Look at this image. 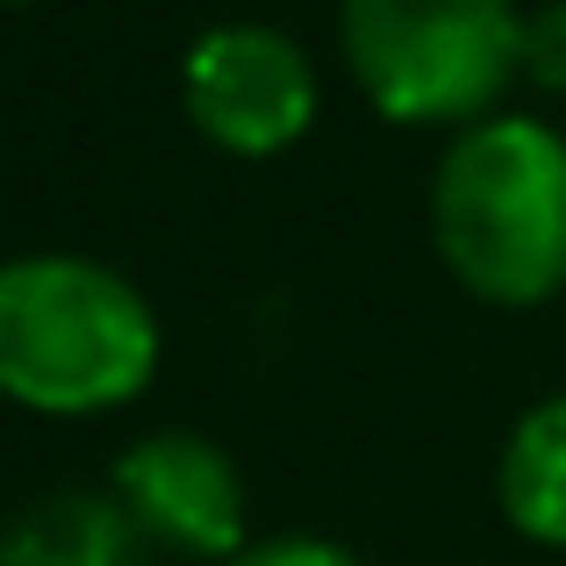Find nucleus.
<instances>
[{"label":"nucleus","mask_w":566,"mask_h":566,"mask_svg":"<svg viewBox=\"0 0 566 566\" xmlns=\"http://www.w3.org/2000/svg\"><path fill=\"white\" fill-rule=\"evenodd\" d=\"M352 80L387 123L473 129L524 80L516 0H345L337 8Z\"/></svg>","instance_id":"7ed1b4c3"},{"label":"nucleus","mask_w":566,"mask_h":566,"mask_svg":"<svg viewBox=\"0 0 566 566\" xmlns=\"http://www.w3.org/2000/svg\"><path fill=\"white\" fill-rule=\"evenodd\" d=\"M495 495H502V516L531 545H566V395L538 401L510 430L502 467H495Z\"/></svg>","instance_id":"0eeeda50"},{"label":"nucleus","mask_w":566,"mask_h":566,"mask_svg":"<svg viewBox=\"0 0 566 566\" xmlns=\"http://www.w3.org/2000/svg\"><path fill=\"white\" fill-rule=\"evenodd\" d=\"M524 80L566 94V0H538L524 14Z\"/></svg>","instance_id":"6e6552de"},{"label":"nucleus","mask_w":566,"mask_h":566,"mask_svg":"<svg viewBox=\"0 0 566 566\" xmlns=\"http://www.w3.org/2000/svg\"><path fill=\"white\" fill-rule=\"evenodd\" d=\"M158 374V316L115 265L29 251L0 265V401L101 416Z\"/></svg>","instance_id":"f257e3e1"},{"label":"nucleus","mask_w":566,"mask_h":566,"mask_svg":"<svg viewBox=\"0 0 566 566\" xmlns=\"http://www.w3.org/2000/svg\"><path fill=\"white\" fill-rule=\"evenodd\" d=\"M115 502L158 553L237 559L244 553V473L201 430H151L115 459Z\"/></svg>","instance_id":"39448f33"},{"label":"nucleus","mask_w":566,"mask_h":566,"mask_svg":"<svg viewBox=\"0 0 566 566\" xmlns=\"http://www.w3.org/2000/svg\"><path fill=\"white\" fill-rule=\"evenodd\" d=\"M180 101L216 151L273 158L308 137L323 86L294 36H280L265 22H216L193 36L180 65Z\"/></svg>","instance_id":"20e7f679"},{"label":"nucleus","mask_w":566,"mask_h":566,"mask_svg":"<svg viewBox=\"0 0 566 566\" xmlns=\"http://www.w3.org/2000/svg\"><path fill=\"white\" fill-rule=\"evenodd\" d=\"M151 553L158 545L129 524L123 502L86 495V488L29 502L0 531V566H158Z\"/></svg>","instance_id":"423d86ee"},{"label":"nucleus","mask_w":566,"mask_h":566,"mask_svg":"<svg viewBox=\"0 0 566 566\" xmlns=\"http://www.w3.org/2000/svg\"><path fill=\"white\" fill-rule=\"evenodd\" d=\"M430 237L467 294L538 308L566 287V137L538 115L459 129L430 180Z\"/></svg>","instance_id":"f03ea898"},{"label":"nucleus","mask_w":566,"mask_h":566,"mask_svg":"<svg viewBox=\"0 0 566 566\" xmlns=\"http://www.w3.org/2000/svg\"><path fill=\"white\" fill-rule=\"evenodd\" d=\"M222 566H366V559L331 545V538H265V545H244V553L222 559Z\"/></svg>","instance_id":"1a4fd4ad"},{"label":"nucleus","mask_w":566,"mask_h":566,"mask_svg":"<svg viewBox=\"0 0 566 566\" xmlns=\"http://www.w3.org/2000/svg\"><path fill=\"white\" fill-rule=\"evenodd\" d=\"M8 8H29V0H8Z\"/></svg>","instance_id":"9d476101"}]
</instances>
